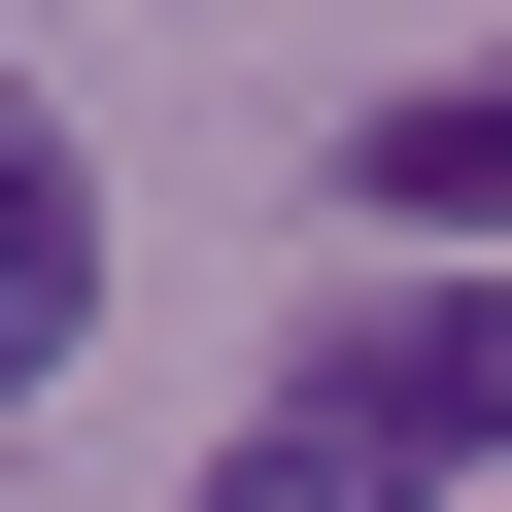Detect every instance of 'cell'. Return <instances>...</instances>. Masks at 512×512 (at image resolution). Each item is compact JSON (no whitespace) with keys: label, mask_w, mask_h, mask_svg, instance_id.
<instances>
[{"label":"cell","mask_w":512,"mask_h":512,"mask_svg":"<svg viewBox=\"0 0 512 512\" xmlns=\"http://www.w3.org/2000/svg\"><path fill=\"white\" fill-rule=\"evenodd\" d=\"M69 308H103V239H69V205H0V410L69 376Z\"/></svg>","instance_id":"cell-3"},{"label":"cell","mask_w":512,"mask_h":512,"mask_svg":"<svg viewBox=\"0 0 512 512\" xmlns=\"http://www.w3.org/2000/svg\"><path fill=\"white\" fill-rule=\"evenodd\" d=\"M342 205H376V239H512V69H478V103H376Z\"/></svg>","instance_id":"cell-2"},{"label":"cell","mask_w":512,"mask_h":512,"mask_svg":"<svg viewBox=\"0 0 512 512\" xmlns=\"http://www.w3.org/2000/svg\"><path fill=\"white\" fill-rule=\"evenodd\" d=\"M205 512H410V478H376V444H308V410H239V444H205Z\"/></svg>","instance_id":"cell-4"},{"label":"cell","mask_w":512,"mask_h":512,"mask_svg":"<svg viewBox=\"0 0 512 512\" xmlns=\"http://www.w3.org/2000/svg\"><path fill=\"white\" fill-rule=\"evenodd\" d=\"M274 410H308V444H376V478H478V444H512V308H342Z\"/></svg>","instance_id":"cell-1"}]
</instances>
